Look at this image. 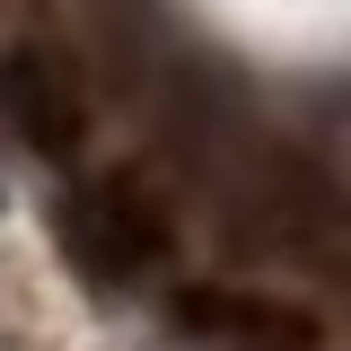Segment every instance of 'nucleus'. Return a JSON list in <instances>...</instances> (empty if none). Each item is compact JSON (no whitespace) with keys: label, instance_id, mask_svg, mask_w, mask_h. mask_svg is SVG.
Segmentation results:
<instances>
[{"label":"nucleus","instance_id":"nucleus-1","mask_svg":"<svg viewBox=\"0 0 351 351\" xmlns=\"http://www.w3.org/2000/svg\"><path fill=\"white\" fill-rule=\"evenodd\" d=\"M53 237H62V263H71L80 281L123 290L141 272H158V255H167V202H158L141 176H88V184L62 193Z\"/></svg>","mask_w":351,"mask_h":351},{"label":"nucleus","instance_id":"nucleus-2","mask_svg":"<svg viewBox=\"0 0 351 351\" xmlns=\"http://www.w3.org/2000/svg\"><path fill=\"white\" fill-rule=\"evenodd\" d=\"M0 123L18 132L36 158H71L80 132H88L80 71H71L62 53H44V44H9V53H0Z\"/></svg>","mask_w":351,"mask_h":351},{"label":"nucleus","instance_id":"nucleus-3","mask_svg":"<svg viewBox=\"0 0 351 351\" xmlns=\"http://www.w3.org/2000/svg\"><path fill=\"white\" fill-rule=\"evenodd\" d=\"M176 325L184 334H202L211 351H316V325H307L299 307L263 299V290H176Z\"/></svg>","mask_w":351,"mask_h":351}]
</instances>
